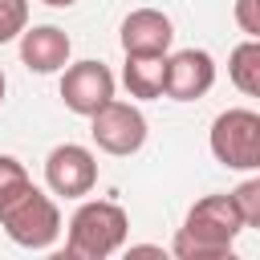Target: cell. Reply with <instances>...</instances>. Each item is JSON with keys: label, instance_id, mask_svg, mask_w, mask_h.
Returning <instances> with one entry per match:
<instances>
[{"label": "cell", "instance_id": "15", "mask_svg": "<svg viewBox=\"0 0 260 260\" xmlns=\"http://www.w3.org/2000/svg\"><path fill=\"white\" fill-rule=\"evenodd\" d=\"M232 195H236V203H240V211H244V223H248V228H260V175H256V179H244Z\"/></svg>", "mask_w": 260, "mask_h": 260}, {"label": "cell", "instance_id": "14", "mask_svg": "<svg viewBox=\"0 0 260 260\" xmlns=\"http://www.w3.org/2000/svg\"><path fill=\"white\" fill-rule=\"evenodd\" d=\"M32 179H28V171H24V162L20 158H12V154H0V203L4 199H12L20 187H28Z\"/></svg>", "mask_w": 260, "mask_h": 260}, {"label": "cell", "instance_id": "16", "mask_svg": "<svg viewBox=\"0 0 260 260\" xmlns=\"http://www.w3.org/2000/svg\"><path fill=\"white\" fill-rule=\"evenodd\" d=\"M236 24L260 41V0H236Z\"/></svg>", "mask_w": 260, "mask_h": 260}, {"label": "cell", "instance_id": "1", "mask_svg": "<svg viewBox=\"0 0 260 260\" xmlns=\"http://www.w3.org/2000/svg\"><path fill=\"white\" fill-rule=\"evenodd\" d=\"M244 228L248 223L236 195H203L175 232L171 252L179 260H232V244Z\"/></svg>", "mask_w": 260, "mask_h": 260}, {"label": "cell", "instance_id": "3", "mask_svg": "<svg viewBox=\"0 0 260 260\" xmlns=\"http://www.w3.org/2000/svg\"><path fill=\"white\" fill-rule=\"evenodd\" d=\"M0 228L16 248L28 252H45L53 248V240L61 236V211L57 203L41 191V187H20L12 199L0 203Z\"/></svg>", "mask_w": 260, "mask_h": 260}, {"label": "cell", "instance_id": "10", "mask_svg": "<svg viewBox=\"0 0 260 260\" xmlns=\"http://www.w3.org/2000/svg\"><path fill=\"white\" fill-rule=\"evenodd\" d=\"M175 41V24L158 8H134L122 20V49L126 53H167Z\"/></svg>", "mask_w": 260, "mask_h": 260}, {"label": "cell", "instance_id": "8", "mask_svg": "<svg viewBox=\"0 0 260 260\" xmlns=\"http://www.w3.org/2000/svg\"><path fill=\"white\" fill-rule=\"evenodd\" d=\"M215 85V57L207 49H179L167 57V98L195 102Z\"/></svg>", "mask_w": 260, "mask_h": 260}, {"label": "cell", "instance_id": "13", "mask_svg": "<svg viewBox=\"0 0 260 260\" xmlns=\"http://www.w3.org/2000/svg\"><path fill=\"white\" fill-rule=\"evenodd\" d=\"M28 28V0H0V45L16 41Z\"/></svg>", "mask_w": 260, "mask_h": 260}, {"label": "cell", "instance_id": "9", "mask_svg": "<svg viewBox=\"0 0 260 260\" xmlns=\"http://www.w3.org/2000/svg\"><path fill=\"white\" fill-rule=\"evenodd\" d=\"M69 53H73V45H69L65 28H57V24H32V28L20 32V61L32 73H57V69H65Z\"/></svg>", "mask_w": 260, "mask_h": 260}, {"label": "cell", "instance_id": "7", "mask_svg": "<svg viewBox=\"0 0 260 260\" xmlns=\"http://www.w3.org/2000/svg\"><path fill=\"white\" fill-rule=\"evenodd\" d=\"M61 102L73 114L93 118L106 102H114V73H110V65H102V61H77V65H69L65 77H61Z\"/></svg>", "mask_w": 260, "mask_h": 260}, {"label": "cell", "instance_id": "2", "mask_svg": "<svg viewBox=\"0 0 260 260\" xmlns=\"http://www.w3.org/2000/svg\"><path fill=\"white\" fill-rule=\"evenodd\" d=\"M126 232H130V219L118 203L110 199H85L73 219H69V240H65V252L73 260H106L114 252L126 248Z\"/></svg>", "mask_w": 260, "mask_h": 260}, {"label": "cell", "instance_id": "12", "mask_svg": "<svg viewBox=\"0 0 260 260\" xmlns=\"http://www.w3.org/2000/svg\"><path fill=\"white\" fill-rule=\"evenodd\" d=\"M228 77H232V85H236L240 93L260 98V41H256V37H248V41H240V45L232 49V57H228Z\"/></svg>", "mask_w": 260, "mask_h": 260}, {"label": "cell", "instance_id": "6", "mask_svg": "<svg viewBox=\"0 0 260 260\" xmlns=\"http://www.w3.org/2000/svg\"><path fill=\"white\" fill-rule=\"evenodd\" d=\"M45 183L53 195H65V199H81L98 187V158L93 150L77 146V142H61L49 150L45 158Z\"/></svg>", "mask_w": 260, "mask_h": 260}, {"label": "cell", "instance_id": "11", "mask_svg": "<svg viewBox=\"0 0 260 260\" xmlns=\"http://www.w3.org/2000/svg\"><path fill=\"white\" fill-rule=\"evenodd\" d=\"M122 81L130 89V98H162L167 93V53H126L122 65Z\"/></svg>", "mask_w": 260, "mask_h": 260}, {"label": "cell", "instance_id": "4", "mask_svg": "<svg viewBox=\"0 0 260 260\" xmlns=\"http://www.w3.org/2000/svg\"><path fill=\"white\" fill-rule=\"evenodd\" d=\"M207 142L228 171H260V110H223L211 122Z\"/></svg>", "mask_w": 260, "mask_h": 260}, {"label": "cell", "instance_id": "18", "mask_svg": "<svg viewBox=\"0 0 260 260\" xmlns=\"http://www.w3.org/2000/svg\"><path fill=\"white\" fill-rule=\"evenodd\" d=\"M41 4H49V8H69V4H77V0H41Z\"/></svg>", "mask_w": 260, "mask_h": 260}, {"label": "cell", "instance_id": "5", "mask_svg": "<svg viewBox=\"0 0 260 260\" xmlns=\"http://www.w3.org/2000/svg\"><path fill=\"white\" fill-rule=\"evenodd\" d=\"M89 134H93L98 150L126 158V154L142 150V142H146V118H142L138 106L114 98V102H106V106L89 118Z\"/></svg>", "mask_w": 260, "mask_h": 260}, {"label": "cell", "instance_id": "19", "mask_svg": "<svg viewBox=\"0 0 260 260\" xmlns=\"http://www.w3.org/2000/svg\"><path fill=\"white\" fill-rule=\"evenodd\" d=\"M4 89H8V81H4V69H0V102H4Z\"/></svg>", "mask_w": 260, "mask_h": 260}, {"label": "cell", "instance_id": "17", "mask_svg": "<svg viewBox=\"0 0 260 260\" xmlns=\"http://www.w3.org/2000/svg\"><path fill=\"white\" fill-rule=\"evenodd\" d=\"M130 256H162L158 244H130Z\"/></svg>", "mask_w": 260, "mask_h": 260}]
</instances>
